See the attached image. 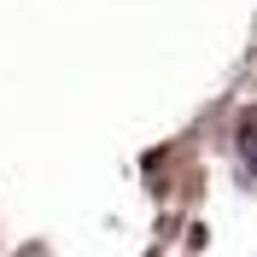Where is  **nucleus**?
<instances>
[{
    "instance_id": "1",
    "label": "nucleus",
    "mask_w": 257,
    "mask_h": 257,
    "mask_svg": "<svg viewBox=\"0 0 257 257\" xmlns=\"http://www.w3.org/2000/svg\"><path fill=\"white\" fill-rule=\"evenodd\" d=\"M234 141H240V152H245V158L257 164V117H245V123H240V135H234Z\"/></svg>"
}]
</instances>
